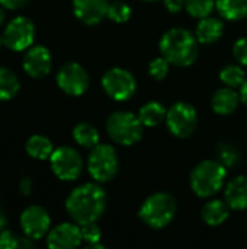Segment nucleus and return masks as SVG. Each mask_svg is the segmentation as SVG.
Returning a JSON list of instances; mask_svg holds the SVG:
<instances>
[{
  "label": "nucleus",
  "mask_w": 247,
  "mask_h": 249,
  "mask_svg": "<svg viewBox=\"0 0 247 249\" xmlns=\"http://www.w3.org/2000/svg\"><path fill=\"white\" fill-rule=\"evenodd\" d=\"M106 194L98 184H83L67 197L66 209L77 225L96 222L105 212Z\"/></svg>",
  "instance_id": "obj_1"
},
{
  "label": "nucleus",
  "mask_w": 247,
  "mask_h": 249,
  "mask_svg": "<svg viewBox=\"0 0 247 249\" xmlns=\"http://www.w3.org/2000/svg\"><path fill=\"white\" fill-rule=\"evenodd\" d=\"M198 39L185 28H172L163 34L159 48L162 55L175 66H191L198 57Z\"/></svg>",
  "instance_id": "obj_2"
},
{
  "label": "nucleus",
  "mask_w": 247,
  "mask_h": 249,
  "mask_svg": "<svg viewBox=\"0 0 247 249\" xmlns=\"http://www.w3.org/2000/svg\"><path fill=\"white\" fill-rule=\"evenodd\" d=\"M226 177L227 168L220 160H204L191 172V188L195 196L208 198L223 188Z\"/></svg>",
  "instance_id": "obj_3"
},
{
  "label": "nucleus",
  "mask_w": 247,
  "mask_h": 249,
  "mask_svg": "<svg viewBox=\"0 0 247 249\" xmlns=\"http://www.w3.org/2000/svg\"><path fill=\"white\" fill-rule=\"evenodd\" d=\"M176 200L169 193H156L150 196L141 206L140 219L153 229L167 226L176 214Z\"/></svg>",
  "instance_id": "obj_4"
},
{
  "label": "nucleus",
  "mask_w": 247,
  "mask_h": 249,
  "mask_svg": "<svg viewBox=\"0 0 247 249\" xmlns=\"http://www.w3.org/2000/svg\"><path fill=\"white\" fill-rule=\"evenodd\" d=\"M108 136L118 144L132 146L143 136V123L132 112H114L106 120Z\"/></svg>",
  "instance_id": "obj_5"
},
{
  "label": "nucleus",
  "mask_w": 247,
  "mask_h": 249,
  "mask_svg": "<svg viewBox=\"0 0 247 249\" xmlns=\"http://www.w3.org/2000/svg\"><path fill=\"white\" fill-rule=\"evenodd\" d=\"M118 156L112 146L98 144L92 149L87 159V168L96 182L111 181L118 174Z\"/></svg>",
  "instance_id": "obj_6"
},
{
  "label": "nucleus",
  "mask_w": 247,
  "mask_h": 249,
  "mask_svg": "<svg viewBox=\"0 0 247 249\" xmlns=\"http://www.w3.org/2000/svg\"><path fill=\"white\" fill-rule=\"evenodd\" d=\"M102 88L106 95L111 96L114 101L124 102L134 96L137 90V82L128 70L114 67L103 74Z\"/></svg>",
  "instance_id": "obj_7"
},
{
  "label": "nucleus",
  "mask_w": 247,
  "mask_h": 249,
  "mask_svg": "<svg viewBox=\"0 0 247 249\" xmlns=\"http://www.w3.org/2000/svg\"><path fill=\"white\" fill-rule=\"evenodd\" d=\"M166 124L173 136L185 139L195 131L198 124V114L191 104L176 102L166 114Z\"/></svg>",
  "instance_id": "obj_8"
},
{
  "label": "nucleus",
  "mask_w": 247,
  "mask_h": 249,
  "mask_svg": "<svg viewBox=\"0 0 247 249\" xmlns=\"http://www.w3.org/2000/svg\"><path fill=\"white\" fill-rule=\"evenodd\" d=\"M49 160H51L52 172L61 181H74L80 177L83 171V160L80 153L68 146L55 149Z\"/></svg>",
  "instance_id": "obj_9"
},
{
  "label": "nucleus",
  "mask_w": 247,
  "mask_h": 249,
  "mask_svg": "<svg viewBox=\"0 0 247 249\" xmlns=\"http://www.w3.org/2000/svg\"><path fill=\"white\" fill-rule=\"evenodd\" d=\"M35 38V26L33 23L25 18V16H16L13 18L4 32H3V41L4 45L13 51H22L31 47Z\"/></svg>",
  "instance_id": "obj_10"
},
{
  "label": "nucleus",
  "mask_w": 247,
  "mask_h": 249,
  "mask_svg": "<svg viewBox=\"0 0 247 249\" xmlns=\"http://www.w3.org/2000/svg\"><path fill=\"white\" fill-rule=\"evenodd\" d=\"M57 85L64 93L80 96L89 88V76L80 64L66 63L57 73Z\"/></svg>",
  "instance_id": "obj_11"
},
{
  "label": "nucleus",
  "mask_w": 247,
  "mask_h": 249,
  "mask_svg": "<svg viewBox=\"0 0 247 249\" xmlns=\"http://www.w3.org/2000/svg\"><path fill=\"white\" fill-rule=\"evenodd\" d=\"M49 214L41 206H29L20 216V226L23 233L33 241L44 238L49 229Z\"/></svg>",
  "instance_id": "obj_12"
},
{
  "label": "nucleus",
  "mask_w": 247,
  "mask_h": 249,
  "mask_svg": "<svg viewBox=\"0 0 247 249\" xmlns=\"http://www.w3.org/2000/svg\"><path fill=\"white\" fill-rule=\"evenodd\" d=\"M83 241L82 231L74 223H61L55 226L47 238V245L52 249H73Z\"/></svg>",
  "instance_id": "obj_13"
},
{
  "label": "nucleus",
  "mask_w": 247,
  "mask_h": 249,
  "mask_svg": "<svg viewBox=\"0 0 247 249\" xmlns=\"http://www.w3.org/2000/svg\"><path fill=\"white\" fill-rule=\"evenodd\" d=\"M51 64H52L51 54L48 48L42 45L31 47L23 55V69L31 77L35 79L47 76L51 70Z\"/></svg>",
  "instance_id": "obj_14"
},
{
  "label": "nucleus",
  "mask_w": 247,
  "mask_h": 249,
  "mask_svg": "<svg viewBox=\"0 0 247 249\" xmlns=\"http://www.w3.org/2000/svg\"><path fill=\"white\" fill-rule=\"evenodd\" d=\"M109 0H73V10L79 20L86 25H96L108 16Z\"/></svg>",
  "instance_id": "obj_15"
},
{
  "label": "nucleus",
  "mask_w": 247,
  "mask_h": 249,
  "mask_svg": "<svg viewBox=\"0 0 247 249\" xmlns=\"http://www.w3.org/2000/svg\"><path fill=\"white\" fill-rule=\"evenodd\" d=\"M226 203L233 210H246L247 209V177H234L226 187L224 191Z\"/></svg>",
  "instance_id": "obj_16"
},
{
  "label": "nucleus",
  "mask_w": 247,
  "mask_h": 249,
  "mask_svg": "<svg viewBox=\"0 0 247 249\" xmlns=\"http://www.w3.org/2000/svg\"><path fill=\"white\" fill-rule=\"evenodd\" d=\"M240 102V95L234 90V88H221L211 98V107L215 114L230 115L233 114Z\"/></svg>",
  "instance_id": "obj_17"
},
{
  "label": "nucleus",
  "mask_w": 247,
  "mask_h": 249,
  "mask_svg": "<svg viewBox=\"0 0 247 249\" xmlns=\"http://www.w3.org/2000/svg\"><path fill=\"white\" fill-rule=\"evenodd\" d=\"M224 32V23L218 18L205 16L199 20L195 29V36L201 44L217 42Z\"/></svg>",
  "instance_id": "obj_18"
},
{
  "label": "nucleus",
  "mask_w": 247,
  "mask_h": 249,
  "mask_svg": "<svg viewBox=\"0 0 247 249\" xmlns=\"http://www.w3.org/2000/svg\"><path fill=\"white\" fill-rule=\"evenodd\" d=\"M230 213V207L226 201L221 200H213L208 201L204 207H202V220L208 225V226H220L223 225Z\"/></svg>",
  "instance_id": "obj_19"
},
{
  "label": "nucleus",
  "mask_w": 247,
  "mask_h": 249,
  "mask_svg": "<svg viewBox=\"0 0 247 249\" xmlns=\"http://www.w3.org/2000/svg\"><path fill=\"white\" fill-rule=\"evenodd\" d=\"M166 108L156 101L144 104L138 111V118L146 127H157L166 120Z\"/></svg>",
  "instance_id": "obj_20"
},
{
  "label": "nucleus",
  "mask_w": 247,
  "mask_h": 249,
  "mask_svg": "<svg viewBox=\"0 0 247 249\" xmlns=\"http://www.w3.org/2000/svg\"><path fill=\"white\" fill-rule=\"evenodd\" d=\"M215 7L227 20H242L247 18V0H215Z\"/></svg>",
  "instance_id": "obj_21"
},
{
  "label": "nucleus",
  "mask_w": 247,
  "mask_h": 249,
  "mask_svg": "<svg viewBox=\"0 0 247 249\" xmlns=\"http://www.w3.org/2000/svg\"><path fill=\"white\" fill-rule=\"evenodd\" d=\"M73 137L77 144L86 149H93L99 144V133L90 123H79L73 128Z\"/></svg>",
  "instance_id": "obj_22"
},
{
  "label": "nucleus",
  "mask_w": 247,
  "mask_h": 249,
  "mask_svg": "<svg viewBox=\"0 0 247 249\" xmlns=\"http://www.w3.org/2000/svg\"><path fill=\"white\" fill-rule=\"evenodd\" d=\"M25 147H26L28 155L33 159H49L54 152L52 143L49 142V139L39 136V134L29 137Z\"/></svg>",
  "instance_id": "obj_23"
},
{
  "label": "nucleus",
  "mask_w": 247,
  "mask_h": 249,
  "mask_svg": "<svg viewBox=\"0 0 247 249\" xmlns=\"http://www.w3.org/2000/svg\"><path fill=\"white\" fill-rule=\"evenodd\" d=\"M19 79L17 76L6 69L0 67V101H9L19 92Z\"/></svg>",
  "instance_id": "obj_24"
},
{
  "label": "nucleus",
  "mask_w": 247,
  "mask_h": 249,
  "mask_svg": "<svg viewBox=\"0 0 247 249\" xmlns=\"http://www.w3.org/2000/svg\"><path fill=\"white\" fill-rule=\"evenodd\" d=\"M220 79L226 86H230V88L236 89V88H240L245 83L246 74H245V71H243V69L240 66L229 64L220 71Z\"/></svg>",
  "instance_id": "obj_25"
},
{
  "label": "nucleus",
  "mask_w": 247,
  "mask_h": 249,
  "mask_svg": "<svg viewBox=\"0 0 247 249\" xmlns=\"http://www.w3.org/2000/svg\"><path fill=\"white\" fill-rule=\"evenodd\" d=\"M33 239L25 236H17L10 231H3L0 235V249H20V248H32Z\"/></svg>",
  "instance_id": "obj_26"
},
{
  "label": "nucleus",
  "mask_w": 247,
  "mask_h": 249,
  "mask_svg": "<svg viewBox=\"0 0 247 249\" xmlns=\"http://www.w3.org/2000/svg\"><path fill=\"white\" fill-rule=\"evenodd\" d=\"M215 6V0H185V7L189 15L198 19L210 16Z\"/></svg>",
  "instance_id": "obj_27"
},
{
  "label": "nucleus",
  "mask_w": 247,
  "mask_h": 249,
  "mask_svg": "<svg viewBox=\"0 0 247 249\" xmlns=\"http://www.w3.org/2000/svg\"><path fill=\"white\" fill-rule=\"evenodd\" d=\"M217 155H218V160H220L226 168H231V166L237 165L239 160H240V155H239L237 149L233 147V146L229 144V143H221V144L218 146Z\"/></svg>",
  "instance_id": "obj_28"
},
{
  "label": "nucleus",
  "mask_w": 247,
  "mask_h": 249,
  "mask_svg": "<svg viewBox=\"0 0 247 249\" xmlns=\"http://www.w3.org/2000/svg\"><path fill=\"white\" fill-rule=\"evenodd\" d=\"M131 16V7L124 1H115L109 4L108 9V18L115 23H124Z\"/></svg>",
  "instance_id": "obj_29"
},
{
  "label": "nucleus",
  "mask_w": 247,
  "mask_h": 249,
  "mask_svg": "<svg viewBox=\"0 0 247 249\" xmlns=\"http://www.w3.org/2000/svg\"><path fill=\"white\" fill-rule=\"evenodd\" d=\"M169 69H170V63L163 55L151 60L150 64H148V73L156 80H163L167 76Z\"/></svg>",
  "instance_id": "obj_30"
},
{
  "label": "nucleus",
  "mask_w": 247,
  "mask_h": 249,
  "mask_svg": "<svg viewBox=\"0 0 247 249\" xmlns=\"http://www.w3.org/2000/svg\"><path fill=\"white\" fill-rule=\"evenodd\" d=\"M80 231H82V236H83V241L84 242L95 244V242H99L100 241L102 232H100V228L96 225V222H90V223L80 225Z\"/></svg>",
  "instance_id": "obj_31"
},
{
  "label": "nucleus",
  "mask_w": 247,
  "mask_h": 249,
  "mask_svg": "<svg viewBox=\"0 0 247 249\" xmlns=\"http://www.w3.org/2000/svg\"><path fill=\"white\" fill-rule=\"evenodd\" d=\"M233 55L240 64L247 66V38L237 39V42L233 47Z\"/></svg>",
  "instance_id": "obj_32"
},
{
  "label": "nucleus",
  "mask_w": 247,
  "mask_h": 249,
  "mask_svg": "<svg viewBox=\"0 0 247 249\" xmlns=\"http://www.w3.org/2000/svg\"><path fill=\"white\" fill-rule=\"evenodd\" d=\"M166 9L172 13H176V12H181L185 6V0H163Z\"/></svg>",
  "instance_id": "obj_33"
},
{
  "label": "nucleus",
  "mask_w": 247,
  "mask_h": 249,
  "mask_svg": "<svg viewBox=\"0 0 247 249\" xmlns=\"http://www.w3.org/2000/svg\"><path fill=\"white\" fill-rule=\"evenodd\" d=\"M28 0H0V4H3L7 9H19L22 7Z\"/></svg>",
  "instance_id": "obj_34"
},
{
  "label": "nucleus",
  "mask_w": 247,
  "mask_h": 249,
  "mask_svg": "<svg viewBox=\"0 0 247 249\" xmlns=\"http://www.w3.org/2000/svg\"><path fill=\"white\" fill-rule=\"evenodd\" d=\"M19 188H20L22 194H25V196L31 194V190H32V182H31V179H29V178H23V179L20 181Z\"/></svg>",
  "instance_id": "obj_35"
},
{
  "label": "nucleus",
  "mask_w": 247,
  "mask_h": 249,
  "mask_svg": "<svg viewBox=\"0 0 247 249\" xmlns=\"http://www.w3.org/2000/svg\"><path fill=\"white\" fill-rule=\"evenodd\" d=\"M240 101L245 104V105H247V79L245 80V83L240 86Z\"/></svg>",
  "instance_id": "obj_36"
},
{
  "label": "nucleus",
  "mask_w": 247,
  "mask_h": 249,
  "mask_svg": "<svg viewBox=\"0 0 247 249\" xmlns=\"http://www.w3.org/2000/svg\"><path fill=\"white\" fill-rule=\"evenodd\" d=\"M6 225H7V219H6L4 210H3V209L0 207V232H3V231H4Z\"/></svg>",
  "instance_id": "obj_37"
},
{
  "label": "nucleus",
  "mask_w": 247,
  "mask_h": 249,
  "mask_svg": "<svg viewBox=\"0 0 247 249\" xmlns=\"http://www.w3.org/2000/svg\"><path fill=\"white\" fill-rule=\"evenodd\" d=\"M4 22V12L0 9V26H1V23Z\"/></svg>",
  "instance_id": "obj_38"
},
{
  "label": "nucleus",
  "mask_w": 247,
  "mask_h": 249,
  "mask_svg": "<svg viewBox=\"0 0 247 249\" xmlns=\"http://www.w3.org/2000/svg\"><path fill=\"white\" fill-rule=\"evenodd\" d=\"M1 44H4V41H3V35H0V45Z\"/></svg>",
  "instance_id": "obj_39"
},
{
  "label": "nucleus",
  "mask_w": 247,
  "mask_h": 249,
  "mask_svg": "<svg viewBox=\"0 0 247 249\" xmlns=\"http://www.w3.org/2000/svg\"><path fill=\"white\" fill-rule=\"evenodd\" d=\"M144 1H157V0H144Z\"/></svg>",
  "instance_id": "obj_40"
}]
</instances>
